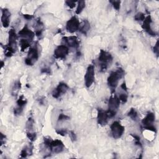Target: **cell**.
Masks as SVG:
<instances>
[{"label": "cell", "instance_id": "30", "mask_svg": "<svg viewBox=\"0 0 159 159\" xmlns=\"http://www.w3.org/2000/svg\"><path fill=\"white\" fill-rule=\"evenodd\" d=\"M119 99L120 100V101H122L123 103H125L127 102V98H128V96L127 94L125 93H121L119 94Z\"/></svg>", "mask_w": 159, "mask_h": 159}, {"label": "cell", "instance_id": "6", "mask_svg": "<svg viewBox=\"0 0 159 159\" xmlns=\"http://www.w3.org/2000/svg\"><path fill=\"white\" fill-rule=\"evenodd\" d=\"M39 50L37 45L30 48L27 57L25 58V63L28 66H32L39 58Z\"/></svg>", "mask_w": 159, "mask_h": 159}, {"label": "cell", "instance_id": "32", "mask_svg": "<svg viewBox=\"0 0 159 159\" xmlns=\"http://www.w3.org/2000/svg\"><path fill=\"white\" fill-rule=\"evenodd\" d=\"M56 132L61 136H65L68 134V130L66 129H59L56 130Z\"/></svg>", "mask_w": 159, "mask_h": 159}, {"label": "cell", "instance_id": "31", "mask_svg": "<svg viewBox=\"0 0 159 159\" xmlns=\"http://www.w3.org/2000/svg\"><path fill=\"white\" fill-rule=\"evenodd\" d=\"M76 2H77V1H65V4L70 9H73V8H74L75 7Z\"/></svg>", "mask_w": 159, "mask_h": 159}, {"label": "cell", "instance_id": "22", "mask_svg": "<svg viewBox=\"0 0 159 159\" xmlns=\"http://www.w3.org/2000/svg\"><path fill=\"white\" fill-rule=\"evenodd\" d=\"M30 42L28 40L25 39H21L20 40V42H19V45H20V47L21 51L23 52L25 49L29 48L30 46Z\"/></svg>", "mask_w": 159, "mask_h": 159}, {"label": "cell", "instance_id": "23", "mask_svg": "<svg viewBox=\"0 0 159 159\" xmlns=\"http://www.w3.org/2000/svg\"><path fill=\"white\" fill-rule=\"evenodd\" d=\"M127 116L133 120L137 121L139 119V116L137 111L134 108H131L127 113Z\"/></svg>", "mask_w": 159, "mask_h": 159}, {"label": "cell", "instance_id": "25", "mask_svg": "<svg viewBox=\"0 0 159 159\" xmlns=\"http://www.w3.org/2000/svg\"><path fill=\"white\" fill-rule=\"evenodd\" d=\"M34 120L32 118V117H29L27 122H26V125H25V128L26 129L29 131L31 132L32 130L33 129L34 127Z\"/></svg>", "mask_w": 159, "mask_h": 159}, {"label": "cell", "instance_id": "35", "mask_svg": "<svg viewBox=\"0 0 159 159\" xmlns=\"http://www.w3.org/2000/svg\"><path fill=\"white\" fill-rule=\"evenodd\" d=\"M41 73H45V74L50 75V74H51V70H50V68H47V67H45V68H42V70H41Z\"/></svg>", "mask_w": 159, "mask_h": 159}, {"label": "cell", "instance_id": "7", "mask_svg": "<svg viewBox=\"0 0 159 159\" xmlns=\"http://www.w3.org/2000/svg\"><path fill=\"white\" fill-rule=\"evenodd\" d=\"M124 127L119 121H114L111 125V132L112 137L118 139L122 137L124 132Z\"/></svg>", "mask_w": 159, "mask_h": 159}, {"label": "cell", "instance_id": "15", "mask_svg": "<svg viewBox=\"0 0 159 159\" xmlns=\"http://www.w3.org/2000/svg\"><path fill=\"white\" fill-rule=\"evenodd\" d=\"M16 104L17 107L14 109V114L15 116H19L23 112L24 107L27 104V99L23 95H21L16 101Z\"/></svg>", "mask_w": 159, "mask_h": 159}, {"label": "cell", "instance_id": "11", "mask_svg": "<svg viewBox=\"0 0 159 159\" xmlns=\"http://www.w3.org/2000/svg\"><path fill=\"white\" fill-rule=\"evenodd\" d=\"M69 89V87L68 84L63 82H60L58 86L53 89L52 92V96L54 98H58L61 95L65 94L68 89Z\"/></svg>", "mask_w": 159, "mask_h": 159}, {"label": "cell", "instance_id": "3", "mask_svg": "<svg viewBox=\"0 0 159 159\" xmlns=\"http://www.w3.org/2000/svg\"><path fill=\"white\" fill-rule=\"evenodd\" d=\"M112 60L113 57L109 52L101 49L98 58V63L100 66V71L102 72L105 71L109 65H110V64L112 63Z\"/></svg>", "mask_w": 159, "mask_h": 159}, {"label": "cell", "instance_id": "38", "mask_svg": "<svg viewBox=\"0 0 159 159\" xmlns=\"http://www.w3.org/2000/svg\"><path fill=\"white\" fill-rule=\"evenodd\" d=\"M120 87H121V88H122V89H124V90H125V91H127V86H126V84H125V82H124V83L121 84Z\"/></svg>", "mask_w": 159, "mask_h": 159}, {"label": "cell", "instance_id": "1", "mask_svg": "<svg viewBox=\"0 0 159 159\" xmlns=\"http://www.w3.org/2000/svg\"><path fill=\"white\" fill-rule=\"evenodd\" d=\"M124 70L119 67L116 71H112L107 78V84L112 92H114L117 86L119 81L124 76Z\"/></svg>", "mask_w": 159, "mask_h": 159}, {"label": "cell", "instance_id": "37", "mask_svg": "<svg viewBox=\"0 0 159 159\" xmlns=\"http://www.w3.org/2000/svg\"><path fill=\"white\" fill-rule=\"evenodd\" d=\"M23 16L27 20H30V19H32L34 17V16L30 15V14H24Z\"/></svg>", "mask_w": 159, "mask_h": 159}, {"label": "cell", "instance_id": "2", "mask_svg": "<svg viewBox=\"0 0 159 159\" xmlns=\"http://www.w3.org/2000/svg\"><path fill=\"white\" fill-rule=\"evenodd\" d=\"M17 35L15 30L11 28L9 31V38H8V44L5 48V55L7 57H11L16 50V40Z\"/></svg>", "mask_w": 159, "mask_h": 159}, {"label": "cell", "instance_id": "10", "mask_svg": "<svg viewBox=\"0 0 159 159\" xmlns=\"http://www.w3.org/2000/svg\"><path fill=\"white\" fill-rule=\"evenodd\" d=\"M69 53V48L66 45H60L54 50L53 55L57 59H65Z\"/></svg>", "mask_w": 159, "mask_h": 159}, {"label": "cell", "instance_id": "21", "mask_svg": "<svg viewBox=\"0 0 159 159\" xmlns=\"http://www.w3.org/2000/svg\"><path fill=\"white\" fill-rule=\"evenodd\" d=\"M20 88H21V83H20V81H16L14 83L12 88V91H11L12 95L14 96H17V94L19 93Z\"/></svg>", "mask_w": 159, "mask_h": 159}, {"label": "cell", "instance_id": "4", "mask_svg": "<svg viewBox=\"0 0 159 159\" xmlns=\"http://www.w3.org/2000/svg\"><path fill=\"white\" fill-rule=\"evenodd\" d=\"M120 100L116 95H113L110 97L108 102V110L107 113L109 118L116 116L117 111L119 107Z\"/></svg>", "mask_w": 159, "mask_h": 159}, {"label": "cell", "instance_id": "14", "mask_svg": "<svg viewBox=\"0 0 159 159\" xmlns=\"http://www.w3.org/2000/svg\"><path fill=\"white\" fill-rule=\"evenodd\" d=\"M50 149L54 153H60L64 150L65 145L60 140L56 139L52 140Z\"/></svg>", "mask_w": 159, "mask_h": 159}, {"label": "cell", "instance_id": "18", "mask_svg": "<svg viewBox=\"0 0 159 159\" xmlns=\"http://www.w3.org/2000/svg\"><path fill=\"white\" fill-rule=\"evenodd\" d=\"M11 12L7 8H4L2 9V16H1V23L4 27L7 28L9 25L10 23Z\"/></svg>", "mask_w": 159, "mask_h": 159}, {"label": "cell", "instance_id": "19", "mask_svg": "<svg viewBox=\"0 0 159 159\" xmlns=\"http://www.w3.org/2000/svg\"><path fill=\"white\" fill-rule=\"evenodd\" d=\"M34 28L35 29V35L37 37L41 36L42 35V32L43 30V23L42 22L40 19L39 18L37 19Z\"/></svg>", "mask_w": 159, "mask_h": 159}, {"label": "cell", "instance_id": "33", "mask_svg": "<svg viewBox=\"0 0 159 159\" xmlns=\"http://www.w3.org/2000/svg\"><path fill=\"white\" fill-rule=\"evenodd\" d=\"M69 119H70V117L68 116L66 114H60L58 116V121L66 120H69Z\"/></svg>", "mask_w": 159, "mask_h": 159}, {"label": "cell", "instance_id": "13", "mask_svg": "<svg viewBox=\"0 0 159 159\" xmlns=\"http://www.w3.org/2000/svg\"><path fill=\"white\" fill-rule=\"evenodd\" d=\"M19 37L22 39H25L30 42H32L35 37V33L29 29L28 26L25 25L18 33Z\"/></svg>", "mask_w": 159, "mask_h": 159}, {"label": "cell", "instance_id": "9", "mask_svg": "<svg viewBox=\"0 0 159 159\" xmlns=\"http://www.w3.org/2000/svg\"><path fill=\"white\" fill-rule=\"evenodd\" d=\"M80 21L78 17L75 16H72L66 24V29L70 33H74L79 30Z\"/></svg>", "mask_w": 159, "mask_h": 159}, {"label": "cell", "instance_id": "29", "mask_svg": "<svg viewBox=\"0 0 159 159\" xmlns=\"http://www.w3.org/2000/svg\"><path fill=\"white\" fill-rule=\"evenodd\" d=\"M131 136L134 139L135 145H138L139 147H142V143H141V142H140V137L138 136V135H134V134H131Z\"/></svg>", "mask_w": 159, "mask_h": 159}, {"label": "cell", "instance_id": "26", "mask_svg": "<svg viewBox=\"0 0 159 159\" xmlns=\"http://www.w3.org/2000/svg\"><path fill=\"white\" fill-rule=\"evenodd\" d=\"M27 137L31 142H34L37 139V134L35 132H32L28 131L27 132Z\"/></svg>", "mask_w": 159, "mask_h": 159}, {"label": "cell", "instance_id": "8", "mask_svg": "<svg viewBox=\"0 0 159 159\" xmlns=\"http://www.w3.org/2000/svg\"><path fill=\"white\" fill-rule=\"evenodd\" d=\"M84 84L86 88H89L94 81V67L93 65H89L84 75Z\"/></svg>", "mask_w": 159, "mask_h": 159}, {"label": "cell", "instance_id": "24", "mask_svg": "<svg viewBox=\"0 0 159 159\" xmlns=\"http://www.w3.org/2000/svg\"><path fill=\"white\" fill-rule=\"evenodd\" d=\"M78 4H77V7H76V10L75 11V12L76 14H80L83 10L84 9V8L85 7V1L83 0H80L77 1Z\"/></svg>", "mask_w": 159, "mask_h": 159}, {"label": "cell", "instance_id": "27", "mask_svg": "<svg viewBox=\"0 0 159 159\" xmlns=\"http://www.w3.org/2000/svg\"><path fill=\"white\" fill-rule=\"evenodd\" d=\"M145 18V17L144 14L142 12H140L136 14L135 16H134V19L136 21H143Z\"/></svg>", "mask_w": 159, "mask_h": 159}, {"label": "cell", "instance_id": "34", "mask_svg": "<svg viewBox=\"0 0 159 159\" xmlns=\"http://www.w3.org/2000/svg\"><path fill=\"white\" fill-rule=\"evenodd\" d=\"M69 137H70V139H71V140L72 142H75V141L76 140L77 137H76V134L73 131H72V130L70 131V132H69Z\"/></svg>", "mask_w": 159, "mask_h": 159}, {"label": "cell", "instance_id": "36", "mask_svg": "<svg viewBox=\"0 0 159 159\" xmlns=\"http://www.w3.org/2000/svg\"><path fill=\"white\" fill-rule=\"evenodd\" d=\"M158 49H159V48H158V40H157L155 45L153 47V52L157 56L158 55Z\"/></svg>", "mask_w": 159, "mask_h": 159}, {"label": "cell", "instance_id": "28", "mask_svg": "<svg viewBox=\"0 0 159 159\" xmlns=\"http://www.w3.org/2000/svg\"><path fill=\"white\" fill-rule=\"evenodd\" d=\"M109 2L112 5L113 7L116 10L119 11L120 9V1H116V0L110 1Z\"/></svg>", "mask_w": 159, "mask_h": 159}, {"label": "cell", "instance_id": "16", "mask_svg": "<svg viewBox=\"0 0 159 159\" xmlns=\"http://www.w3.org/2000/svg\"><path fill=\"white\" fill-rule=\"evenodd\" d=\"M109 119V116L107 111H105L101 109H98V116H97V120L98 124L101 125V126L106 125Z\"/></svg>", "mask_w": 159, "mask_h": 159}, {"label": "cell", "instance_id": "17", "mask_svg": "<svg viewBox=\"0 0 159 159\" xmlns=\"http://www.w3.org/2000/svg\"><path fill=\"white\" fill-rule=\"evenodd\" d=\"M152 18L150 15L145 17V19L143 21V24L142 25V28L150 35L151 36H155V32L152 30L151 28V23H152Z\"/></svg>", "mask_w": 159, "mask_h": 159}, {"label": "cell", "instance_id": "5", "mask_svg": "<svg viewBox=\"0 0 159 159\" xmlns=\"http://www.w3.org/2000/svg\"><path fill=\"white\" fill-rule=\"evenodd\" d=\"M155 122V114L153 112H148L146 116L142 120V125L143 128L146 130H151L156 132V127L154 126L153 123Z\"/></svg>", "mask_w": 159, "mask_h": 159}, {"label": "cell", "instance_id": "20", "mask_svg": "<svg viewBox=\"0 0 159 159\" xmlns=\"http://www.w3.org/2000/svg\"><path fill=\"white\" fill-rule=\"evenodd\" d=\"M90 30V24L88 22V20L84 19L83 21V23L80 25L79 27V30L80 32L84 35H86L88 32V31Z\"/></svg>", "mask_w": 159, "mask_h": 159}, {"label": "cell", "instance_id": "12", "mask_svg": "<svg viewBox=\"0 0 159 159\" xmlns=\"http://www.w3.org/2000/svg\"><path fill=\"white\" fill-rule=\"evenodd\" d=\"M63 45H66L68 47L78 49L80 46V42L78 38L76 36H70V37H63L62 38Z\"/></svg>", "mask_w": 159, "mask_h": 159}]
</instances>
